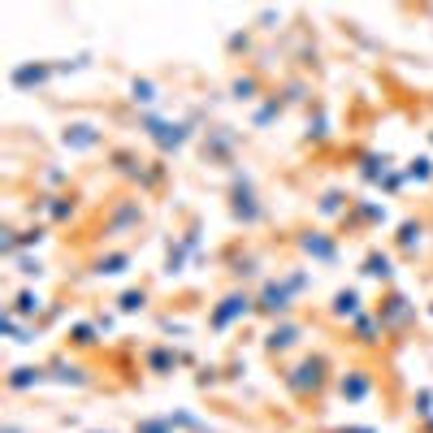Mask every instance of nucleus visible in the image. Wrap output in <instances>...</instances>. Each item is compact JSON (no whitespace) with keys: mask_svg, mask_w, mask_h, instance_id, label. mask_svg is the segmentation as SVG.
Masks as SVG:
<instances>
[{"mask_svg":"<svg viewBox=\"0 0 433 433\" xmlns=\"http://www.w3.org/2000/svg\"><path fill=\"white\" fill-rule=\"evenodd\" d=\"M295 243H299L303 256H312V260H320V264L338 260V243H334V234H325V230H299Z\"/></svg>","mask_w":433,"mask_h":433,"instance_id":"20e7f679","label":"nucleus"},{"mask_svg":"<svg viewBox=\"0 0 433 433\" xmlns=\"http://www.w3.org/2000/svg\"><path fill=\"white\" fill-rule=\"evenodd\" d=\"M407 178H412V182H429V178H433V160H429V156L407 160Z\"/></svg>","mask_w":433,"mask_h":433,"instance_id":"a211bd4d","label":"nucleus"},{"mask_svg":"<svg viewBox=\"0 0 433 433\" xmlns=\"http://www.w3.org/2000/svg\"><path fill=\"white\" fill-rule=\"evenodd\" d=\"M351 204H356V200H347L343 191H325V195H320V204H316V213H320V217H334V213H347Z\"/></svg>","mask_w":433,"mask_h":433,"instance_id":"4468645a","label":"nucleus"},{"mask_svg":"<svg viewBox=\"0 0 433 433\" xmlns=\"http://www.w3.org/2000/svg\"><path fill=\"white\" fill-rule=\"evenodd\" d=\"M18 264H22V273H26V278H39V273H44V264H39V260H30V256H22Z\"/></svg>","mask_w":433,"mask_h":433,"instance_id":"5701e85b","label":"nucleus"},{"mask_svg":"<svg viewBox=\"0 0 433 433\" xmlns=\"http://www.w3.org/2000/svg\"><path fill=\"white\" fill-rule=\"evenodd\" d=\"M57 74H61V66H52V61H22V66H13L9 83L18 91H30V87H48Z\"/></svg>","mask_w":433,"mask_h":433,"instance_id":"7ed1b4c3","label":"nucleus"},{"mask_svg":"<svg viewBox=\"0 0 433 433\" xmlns=\"http://www.w3.org/2000/svg\"><path fill=\"white\" fill-rule=\"evenodd\" d=\"M334 312L338 316H356L360 312V291H338L334 295Z\"/></svg>","mask_w":433,"mask_h":433,"instance_id":"f3484780","label":"nucleus"},{"mask_svg":"<svg viewBox=\"0 0 433 433\" xmlns=\"http://www.w3.org/2000/svg\"><path fill=\"white\" fill-rule=\"evenodd\" d=\"M256 22H260V30H278L282 13H278V9H264V13H260V18H256Z\"/></svg>","mask_w":433,"mask_h":433,"instance_id":"4be33fe9","label":"nucleus"},{"mask_svg":"<svg viewBox=\"0 0 433 433\" xmlns=\"http://www.w3.org/2000/svg\"><path fill=\"white\" fill-rule=\"evenodd\" d=\"M299 338V329L295 325H278L273 334H269V351H282V347H291Z\"/></svg>","mask_w":433,"mask_h":433,"instance_id":"6ab92c4d","label":"nucleus"},{"mask_svg":"<svg viewBox=\"0 0 433 433\" xmlns=\"http://www.w3.org/2000/svg\"><path fill=\"white\" fill-rule=\"evenodd\" d=\"M356 208V226H381V221H386V208L381 204H368V200H356L351 204Z\"/></svg>","mask_w":433,"mask_h":433,"instance_id":"f8f14e48","label":"nucleus"},{"mask_svg":"<svg viewBox=\"0 0 433 433\" xmlns=\"http://www.w3.org/2000/svg\"><path fill=\"white\" fill-rule=\"evenodd\" d=\"M282 113H286V100H282L278 91H269V100L256 108V117H251V122H256V126H269V122H278Z\"/></svg>","mask_w":433,"mask_h":433,"instance_id":"9b49d317","label":"nucleus"},{"mask_svg":"<svg viewBox=\"0 0 433 433\" xmlns=\"http://www.w3.org/2000/svg\"><path fill=\"white\" fill-rule=\"evenodd\" d=\"M421 238H425V221H421V217L403 221V226H398V251H403V256H412L416 247H421Z\"/></svg>","mask_w":433,"mask_h":433,"instance_id":"9d476101","label":"nucleus"},{"mask_svg":"<svg viewBox=\"0 0 433 433\" xmlns=\"http://www.w3.org/2000/svg\"><path fill=\"white\" fill-rule=\"evenodd\" d=\"M143 299H148V291H126V295H122V312H139Z\"/></svg>","mask_w":433,"mask_h":433,"instance_id":"412c9836","label":"nucleus"},{"mask_svg":"<svg viewBox=\"0 0 433 433\" xmlns=\"http://www.w3.org/2000/svg\"><path fill=\"white\" fill-rule=\"evenodd\" d=\"M234 148H238V135L230 126H213V131H204V143L200 152L208 165H234Z\"/></svg>","mask_w":433,"mask_h":433,"instance_id":"f03ea898","label":"nucleus"},{"mask_svg":"<svg viewBox=\"0 0 433 433\" xmlns=\"http://www.w3.org/2000/svg\"><path fill=\"white\" fill-rule=\"evenodd\" d=\"M126 264H131V251H113V256H100V260H95V273L113 278V273H126Z\"/></svg>","mask_w":433,"mask_h":433,"instance_id":"ddd939ff","label":"nucleus"},{"mask_svg":"<svg viewBox=\"0 0 433 433\" xmlns=\"http://www.w3.org/2000/svg\"><path fill=\"white\" fill-rule=\"evenodd\" d=\"M364 278H381V282H390V256L373 251V256L364 260Z\"/></svg>","mask_w":433,"mask_h":433,"instance_id":"dca6fc26","label":"nucleus"},{"mask_svg":"<svg viewBox=\"0 0 433 433\" xmlns=\"http://www.w3.org/2000/svg\"><path fill=\"white\" fill-rule=\"evenodd\" d=\"M230 95H234L238 104H251V100H260V95H269V91H260V74L243 70V74H234V83H230Z\"/></svg>","mask_w":433,"mask_h":433,"instance_id":"0eeeda50","label":"nucleus"},{"mask_svg":"<svg viewBox=\"0 0 433 433\" xmlns=\"http://www.w3.org/2000/svg\"><path fill=\"white\" fill-rule=\"evenodd\" d=\"M247 308H251V299H247V295H243V291H234V295H230V299H221V308H217V312H213V325H217V329H221V325H226V320H234V316H243V312H247Z\"/></svg>","mask_w":433,"mask_h":433,"instance_id":"1a4fd4ad","label":"nucleus"},{"mask_svg":"<svg viewBox=\"0 0 433 433\" xmlns=\"http://www.w3.org/2000/svg\"><path fill=\"white\" fill-rule=\"evenodd\" d=\"M39 312V295L35 291H22L18 303H13V316H35Z\"/></svg>","mask_w":433,"mask_h":433,"instance_id":"aec40b11","label":"nucleus"},{"mask_svg":"<svg viewBox=\"0 0 433 433\" xmlns=\"http://www.w3.org/2000/svg\"><path fill=\"white\" fill-rule=\"evenodd\" d=\"M61 143H66L70 152H91V148H100V143H104V131H100V126H91V122H70L66 131H61Z\"/></svg>","mask_w":433,"mask_h":433,"instance_id":"423d86ee","label":"nucleus"},{"mask_svg":"<svg viewBox=\"0 0 433 433\" xmlns=\"http://www.w3.org/2000/svg\"><path fill=\"white\" fill-rule=\"evenodd\" d=\"M291 308V286L286 282H269L260 295V312H286Z\"/></svg>","mask_w":433,"mask_h":433,"instance_id":"6e6552de","label":"nucleus"},{"mask_svg":"<svg viewBox=\"0 0 433 433\" xmlns=\"http://www.w3.org/2000/svg\"><path fill=\"white\" fill-rule=\"evenodd\" d=\"M143 221V208H139V200H117V208H113V217L104 221V238H117V234H131L135 226Z\"/></svg>","mask_w":433,"mask_h":433,"instance_id":"39448f33","label":"nucleus"},{"mask_svg":"<svg viewBox=\"0 0 433 433\" xmlns=\"http://www.w3.org/2000/svg\"><path fill=\"white\" fill-rule=\"evenodd\" d=\"M230 217L238 226H260L264 221V204H260V195H256V186L243 169L230 178Z\"/></svg>","mask_w":433,"mask_h":433,"instance_id":"f257e3e1","label":"nucleus"},{"mask_svg":"<svg viewBox=\"0 0 433 433\" xmlns=\"http://www.w3.org/2000/svg\"><path fill=\"white\" fill-rule=\"evenodd\" d=\"M131 100H135V104H156L160 91H156L152 78H135V83H131Z\"/></svg>","mask_w":433,"mask_h":433,"instance_id":"2eb2a0df","label":"nucleus"}]
</instances>
